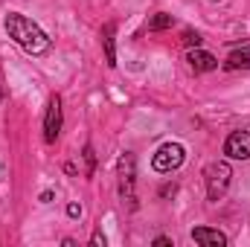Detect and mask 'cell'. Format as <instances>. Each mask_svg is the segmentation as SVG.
<instances>
[{
	"mask_svg": "<svg viewBox=\"0 0 250 247\" xmlns=\"http://www.w3.org/2000/svg\"><path fill=\"white\" fill-rule=\"evenodd\" d=\"M6 32H9V38L23 50V53H29V56H44V53H50V38H47V32L38 26V23H32L26 15H21V12H9L6 15Z\"/></svg>",
	"mask_w": 250,
	"mask_h": 247,
	"instance_id": "cell-1",
	"label": "cell"
},
{
	"mask_svg": "<svg viewBox=\"0 0 250 247\" xmlns=\"http://www.w3.org/2000/svg\"><path fill=\"white\" fill-rule=\"evenodd\" d=\"M230 178H233V169L230 163L224 160H215L204 169V184H207V198L209 201H221L224 192L230 189Z\"/></svg>",
	"mask_w": 250,
	"mask_h": 247,
	"instance_id": "cell-2",
	"label": "cell"
},
{
	"mask_svg": "<svg viewBox=\"0 0 250 247\" xmlns=\"http://www.w3.org/2000/svg\"><path fill=\"white\" fill-rule=\"evenodd\" d=\"M184 157H187V151H184L181 143H166V145H160L157 154L151 157V166H154V172L169 175V172H175V169L184 163Z\"/></svg>",
	"mask_w": 250,
	"mask_h": 247,
	"instance_id": "cell-3",
	"label": "cell"
},
{
	"mask_svg": "<svg viewBox=\"0 0 250 247\" xmlns=\"http://www.w3.org/2000/svg\"><path fill=\"white\" fill-rule=\"evenodd\" d=\"M59 134H62V99L53 96L50 105H47V117H44V140L56 143Z\"/></svg>",
	"mask_w": 250,
	"mask_h": 247,
	"instance_id": "cell-4",
	"label": "cell"
},
{
	"mask_svg": "<svg viewBox=\"0 0 250 247\" xmlns=\"http://www.w3.org/2000/svg\"><path fill=\"white\" fill-rule=\"evenodd\" d=\"M224 154L233 160H250V131H233L224 143Z\"/></svg>",
	"mask_w": 250,
	"mask_h": 247,
	"instance_id": "cell-5",
	"label": "cell"
},
{
	"mask_svg": "<svg viewBox=\"0 0 250 247\" xmlns=\"http://www.w3.org/2000/svg\"><path fill=\"white\" fill-rule=\"evenodd\" d=\"M120 192L123 198L134 201V157L131 154L120 157Z\"/></svg>",
	"mask_w": 250,
	"mask_h": 247,
	"instance_id": "cell-6",
	"label": "cell"
},
{
	"mask_svg": "<svg viewBox=\"0 0 250 247\" xmlns=\"http://www.w3.org/2000/svg\"><path fill=\"white\" fill-rule=\"evenodd\" d=\"M187 62H189V67H192L195 73H209V70H215V67H218V59H215L212 53L198 50V47L187 53Z\"/></svg>",
	"mask_w": 250,
	"mask_h": 247,
	"instance_id": "cell-7",
	"label": "cell"
},
{
	"mask_svg": "<svg viewBox=\"0 0 250 247\" xmlns=\"http://www.w3.org/2000/svg\"><path fill=\"white\" fill-rule=\"evenodd\" d=\"M192 242H198L201 247H224L227 245V236L212 230V227H195L192 230Z\"/></svg>",
	"mask_w": 250,
	"mask_h": 247,
	"instance_id": "cell-8",
	"label": "cell"
},
{
	"mask_svg": "<svg viewBox=\"0 0 250 247\" xmlns=\"http://www.w3.org/2000/svg\"><path fill=\"white\" fill-rule=\"evenodd\" d=\"M227 70H250V47H242V50H233L224 62Z\"/></svg>",
	"mask_w": 250,
	"mask_h": 247,
	"instance_id": "cell-9",
	"label": "cell"
},
{
	"mask_svg": "<svg viewBox=\"0 0 250 247\" xmlns=\"http://www.w3.org/2000/svg\"><path fill=\"white\" fill-rule=\"evenodd\" d=\"M102 44H105V62H108V67H114L117 64V53H114V23H108L102 29Z\"/></svg>",
	"mask_w": 250,
	"mask_h": 247,
	"instance_id": "cell-10",
	"label": "cell"
},
{
	"mask_svg": "<svg viewBox=\"0 0 250 247\" xmlns=\"http://www.w3.org/2000/svg\"><path fill=\"white\" fill-rule=\"evenodd\" d=\"M172 23H175V18H172V15H163V12H160V15H154V18L148 21V29H151V32H157V29H169Z\"/></svg>",
	"mask_w": 250,
	"mask_h": 247,
	"instance_id": "cell-11",
	"label": "cell"
},
{
	"mask_svg": "<svg viewBox=\"0 0 250 247\" xmlns=\"http://www.w3.org/2000/svg\"><path fill=\"white\" fill-rule=\"evenodd\" d=\"M84 160H87V175H93V166H96V154L90 145H84Z\"/></svg>",
	"mask_w": 250,
	"mask_h": 247,
	"instance_id": "cell-12",
	"label": "cell"
},
{
	"mask_svg": "<svg viewBox=\"0 0 250 247\" xmlns=\"http://www.w3.org/2000/svg\"><path fill=\"white\" fill-rule=\"evenodd\" d=\"M184 41H187L189 47H198V44H201V35H198V32H187V35H184Z\"/></svg>",
	"mask_w": 250,
	"mask_h": 247,
	"instance_id": "cell-13",
	"label": "cell"
},
{
	"mask_svg": "<svg viewBox=\"0 0 250 247\" xmlns=\"http://www.w3.org/2000/svg\"><path fill=\"white\" fill-rule=\"evenodd\" d=\"M67 215H70V218H79V215H82V206H79V204H70V206H67Z\"/></svg>",
	"mask_w": 250,
	"mask_h": 247,
	"instance_id": "cell-14",
	"label": "cell"
},
{
	"mask_svg": "<svg viewBox=\"0 0 250 247\" xmlns=\"http://www.w3.org/2000/svg\"><path fill=\"white\" fill-rule=\"evenodd\" d=\"M93 245H96V247H105V236H102V233H99V230H96V233H93Z\"/></svg>",
	"mask_w": 250,
	"mask_h": 247,
	"instance_id": "cell-15",
	"label": "cell"
},
{
	"mask_svg": "<svg viewBox=\"0 0 250 247\" xmlns=\"http://www.w3.org/2000/svg\"><path fill=\"white\" fill-rule=\"evenodd\" d=\"M154 245H157V247H166V245H172V239H166V236H160V239H154Z\"/></svg>",
	"mask_w": 250,
	"mask_h": 247,
	"instance_id": "cell-16",
	"label": "cell"
}]
</instances>
